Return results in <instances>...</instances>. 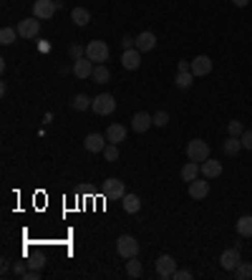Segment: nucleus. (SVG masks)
I'll use <instances>...</instances> for the list:
<instances>
[{
  "mask_svg": "<svg viewBox=\"0 0 252 280\" xmlns=\"http://www.w3.org/2000/svg\"><path fill=\"white\" fill-rule=\"evenodd\" d=\"M106 134H88L86 139H83V146H86V151H91V154H104V149H106Z\"/></svg>",
  "mask_w": 252,
  "mask_h": 280,
  "instance_id": "9d476101",
  "label": "nucleus"
},
{
  "mask_svg": "<svg viewBox=\"0 0 252 280\" xmlns=\"http://www.w3.org/2000/svg\"><path fill=\"white\" fill-rule=\"evenodd\" d=\"M101 195H104V200H111V202H119L121 197L126 195V187L121 179H116V177H111V179H106L104 182V187H101Z\"/></svg>",
  "mask_w": 252,
  "mask_h": 280,
  "instance_id": "f03ea898",
  "label": "nucleus"
},
{
  "mask_svg": "<svg viewBox=\"0 0 252 280\" xmlns=\"http://www.w3.org/2000/svg\"><path fill=\"white\" fill-rule=\"evenodd\" d=\"M126 275H129V278H139V275H141V263H139L136 258H129V260H126Z\"/></svg>",
  "mask_w": 252,
  "mask_h": 280,
  "instance_id": "cd10ccee",
  "label": "nucleus"
},
{
  "mask_svg": "<svg viewBox=\"0 0 252 280\" xmlns=\"http://www.w3.org/2000/svg\"><path fill=\"white\" fill-rule=\"evenodd\" d=\"M192 73H194V78L209 76V73H212V58H209V56H197V58L192 61Z\"/></svg>",
  "mask_w": 252,
  "mask_h": 280,
  "instance_id": "ddd939ff",
  "label": "nucleus"
},
{
  "mask_svg": "<svg viewBox=\"0 0 252 280\" xmlns=\"http://www.w3.org/2000/svg\"><path fill=\"white\" fill-rule=\"evenodd\" d=\"M56 10H58L56 0H36V3H33V15H36L38 20H51V18L56 15Z\"/></svg>",
  "mask_w": 252,
  "mask_h": 280,
  "instance_id": "0eeeda50",
  "label": "nucleus"
},
{
  "mask_svg": "<svg viewBox=\"0 0 252 280\" xmlns=\"http://www.w3.org/2000/svg\"><path fill=\"white\" fill-rule=\"evenodd\" d=\"M93 69H96V66H93V61H91V58H86V56H83V58H78V61H73V76H76V78H91Z\"/></svg>",
  "mask_w": 252,
  "mask_h": 280,
  "instance_id": "4468645a",
  "label": "nucleus"
},
{
  "mask_svg": "<svg viewBox=\"0 0 252 280\" xmlns=\"http://www.w3.org/2000/svg\"><path fill=\"white\" fill-rule=\"evenodd\" d=\"M240 149H242V139H240V137H227L225 144H222V151H225L227 157H237Z\"/></svg>",
  "mask_w": 252,
  "mask_h": 280,
  "instance_id": "412c9836",
  "label": "nucleus"
},
{
  "mask_svg": "<svg viewBox=\"0 0 252 280\" xmlns=\"http://www.w3.org/2000/svg\"><path fill=\"white\" fill-rule=\"evenodd\" d=\"M104 159H106V162H116V159H119V144H106Z\"/></svg>",
  "mask_w": 252,
  "mask_h": 280,
  "instance_id": "c756f323",
  "label": "nucleus"
},
{
  "mask_svg": "<svg viewBox=\"0 0 252 280\" xmlns=\"http://www.w3.org/2000/svg\"><path fill=\"white\" fill-rule=\"evenodd\" d=\"M28 268H30V270H41V268H43V258H41V255L33 258V260L28 263Z\"/></svg>",
  "mask_w": 252,
  "mask_h": 280,
  "instance_id": "f704fd0d",
  "label": "nucleus"
},
{
  "mask_svg": "<svg viewBox=\"0 0 252 280\" xmlns=\"http://www.w3.org/2000/svg\"><path fill=\"white\" fill-rule=\"evenodd\" d=\"M174 270H177V263H174L172 255H159V258H156V275H159L162 280L172 278Z\"/></svg>",
  "mask_w": 252,
  "mask_h": 280,
  "instance_id": "6e6552de",
  "label": "nucleus"
},
{
  "mask_svg": "<svg viewBox=\"0 0 252 280\" xmlns=\"http://www.w3.org/2000/svg\"><path fill=\"white\" fill-rule=\"evenodd\" d=\"M179 71H192V64L189 61H179Z\"/></svg>",
  "mask_w": 252,
  "mask_h": 280,
  "instance_id": "58836bf2",
  "label": "nucleus"
},
{
  "mask_svg": "<svg viewBox=\"0 0 252 280\" xmlns=\"http://www.w3.org/2000/svg\"><path fill=\"white\" fill-rule=\"evenodd\" d=\"M202 174H204L207 179H217V177L222 174V164H219L217 159H207V162H202Z\"/></svg>",
  "mask_w": 252,
  "mask_h": 280,
  "instance_id": "f3484780",
  "label": "nucleus"
},
{
  "mask_svg": "<svg viewBox=\"0 0 252 280\" xmlns=\"http://www.w3.org/2000/svg\"><path fill=\"white\" fill-rule=\"evenodd\" d=\"M121 202H124V210H126V212H131V214L141 210V200H139L136 195H129V192H126L124 197H121Z\"/></svg>",
  "mask_w": 252,
  "mask_h": 280,
  "instance_id": "393cba45",
  "label": "nucleus"
},
{
  "mask_svg": "<svg viewBox=\"0 0 252 280\" xmlns=\"http://www.w3.org/2000/svg\"><path fill=\"white\" fill-rule=\"evenodd\" d=\"M207 195H209V182H204V179H199V177H197L194 182H189V197H192V200L199 202V200H204Z\"/></svg>",
  "mask_w": 252,
  "mask_h": 280,
  "instance_id": "dca6fc26",
  "label": "nucleus"
},
{
  "mask_svg": "<svg viewBox=\"0 0 252 280\" xmlns=\"http://www.w3.org/2000/svg\"><path fill=\"white\" fill-rule=\"evenodd\" d=\"M23 278H25V280H38V278H41V270H28Z\"/></svg>",
  "mask_w": 252,
  "mask_h": 280,
  "instance_id": "4c0bfd02",
  "label": "nucleus"
},
{
  "mask_svg": "<svg viewBox=\"0 0 252 280\" xmlns=\"http://www.w3.org/2000/svg\"><path fill=\"white\" fill-rule=\"evenodd\" d=\"M121 66H124L126 71H136L141 66V51H139V48L124 51V53H121Z\"/></svg>",
  "mask_w": 252,
  "mask_h": 280,
  "instance_id": "f8f14e48",
  "label": "nucleus"
},
{
  "mask_svg": "<svg viewBox=\"0 0 252 280\" xmlns=\"http://www.w3.org/2000/svg\"><path fill=\"white\" fill-rule=\"evenodd\" d=\"M151 127H154V116H151V114H146V111H136V114H134L131 129H134L136 134H144V132H149Z\"/></svg>",
  "mask_w": 252,
  "mask_h": 280,
  "instance_id": "1a4fd4ad",
  "label": "nucleus"
},
{
  "mask_svg": "<svg viewBox=\"0 0 252 280\" xmlns=\"http://www.w3.org/2000/svg\"><path fill=\"white\" fill-rule=\"evenodd\" d=\"M13 273H15L18 278H23V275H25V268H23V263H15V268H13Z\"/></svg>",
  "mask_w": 252,
  "mask_h": 280,
  "instance_id": "e433bc0d",
  "label": "nucleus"
},
{
  "mask_svg": "<svg viewBox=\"0 0 252 280\" xmlns=\"http://www.w3.org/2000/svg\"><path fill=\"white\" fill-rule=\"evenodd\" d=\"M116 253L129 260V258H136L139 255V242H136V237H131V235H121L119 240H116Z\"/></svg>",
  "mask_w": 252,
  "mask_h": 280,
  "instance_id": "20e7f679",
  "label": "nucleus"
},
{
  "mask_svg": "<svg viewBox=\"0 0 252 280\" xmlns=\"http://www.w3.org/2000/svg\"><path fill=\"white\" fill-rule=\"evenodd\" d=\"M240 139H242V149H250L252 151V129H245V134Z\"/></svg>",
  "mask_w": 252,
  "mask_h": 280,
  "instance_id": "72a5a7b5",
  "label": "nucleus"
},
{
  "mask_svg": "<svg viewBox=\"0 0 252 280\" xmlns=\"http://www.w3.org/2000/svg\"><path fill=\"white\" fill-rule=\"evenodd\" d=\"M192 81H194V73H192V71H179L177 78H174V83H177L179 88H189Z\"/></svg>",
  "mask_w": 252,
  "mask_h": 280,
  "instance_id": "bb28decb",
  "label": "nucleus"
},
{
  "mask_svg": "<svg viewBox=\"0 0 252 280\" xmlns=\"http://www.w3.org/2000/svg\"><path fill=\"white\" fill-rule=\"evenodd\" d=\"M91 104H93V99H88L86 94H78V96L71 99V109L73 111H86V109H91Z\"/></svg>",
  "mask_w": 252,
  "mask_h": 280,
  "instance_id": "4be33fe9",
  "label": "nucleus"
},
{
  "mask_svg": "<svg viewBox=\"0 0 252 280\" xmlns=\"http://www.w3.org/2000/svg\"><path fill=\"white\" fill-rule=\"evenodd\" d=\"M86 58H91L93 64H104L109 61V46L104 41H91L86 46Z\"/></svg>",
  "mask_w": 252,
  "mask_h": 280,
  "instance_id": "423d86ee",
  "label": "nucleus"
},
{
  "mask_svg": "<svg viewBox=\"0 0 252 280\" xmlns=\"http://www.w3.org/2000/svg\"><path fill=\"white\" fill-rule=\"evenodd\" d=\"M91 111L99 114V116H109V114L116 111V99L111 94H99L93 99V104H91Z\"/></svg>",
  "mask_w": 252,
  "mask_h": 280,
  "instance_id": "f257e3e1",
  "label": "nucleus"
},
{
  "mask_svg": "<svg viewBox=\"0 0 252 280\" xmlns=\"http://www.w3.org/2000/svg\"><path fill=\"white\" fill-rule=\"evenodd\" d=\"M151 116H154V127H159V129L169 124V114H167V111H156V114H151Z\"/></svg>",
  "mask_w": 252,
  "mask_h": 280,
  "instance_id": "2f4dec72",
  "label": "nucleus"
},
{
  "mask_svg": "<svg viewBox=\"0 0 252 280\" xmlns=\"http://www.w3.org/2000/svg\"><path fill=\"white\" fill-rule=\"evenodd\" d=\"M56 5H58V8H61V5H63V0H56Z\"/></svg>",
  "mask_w": 252,
  "mask_h": 280,
  "instance_id": "a19ab883",
  "label": "nucleus"
},
{
  "mask_svg": "<svg viewBox=\"0 0 252 280\" xmlns=\"http://www.w3.org/2000/svg\"><path fill=\"white\" fill-rule=\"evenodd\" d=\"M106 139H109V144L124 141L126 139V127H121V124H111V127L106 129Z\"/></svg>",
  "mask_w": 252,
  "mask_h": 280,
  "instance_id": "a211bd4d",
  "label": "nucleus"
},
{
  "mask_svg": "<svg viewBox=\"0 0 252 280\" xmlns=\"http://www.w3.org/2000/svg\"><path fill=\"white\" fill-rule=\"evenodd\" d=\"M232 3H235V5H237V8H245V5H247V3H250V0H232Z\"/></svg>",
  "mask_w": 252,
  "mask_h": 280,
  "instance_id": "ea45409f",
  "label": "nucleus"
},
{
  "mask_svg": "<svg viewBox=\"0 0 252 280\" xmlns=\"http://www.w3.org/2000/svg\"><path fill=\"white\" fill-rule=\"evenodd\" d=\"M199 174H202V164H197V162H187L182 167V179L184 182H194Z\"/></svg>",
  "mask_w": 252,
  "mask_h": 280,
  "instance_id": "6ab92c4d",
  "label": "nucleus"
},
{
  "mask_svg": "<svg viewBox=\"0 0 252 280\" xmlns=\"http://www.w3.org/2000/svg\"><path fill=\"white\" fill-rule=\"evenodd\" d=\"M15 38H20V36H18V28H3V30H0V43H3V46L15 43Z\"/></svg>",
  "mask_w": 252,
  "mask_h": 280,
  "instance_id": "a878e982",
  "label": "nucleus"
},
{
  "mask_svg": "<svg viewBox=\"0 0 252 280\" xmlns=\"http://www.w3.org/2000/svg\"><path fill=\"white\" fill-rule=\"evenodd\" d=\"M172 278H177V280H192V273L189 270H174V275Z\"/></svg>",
  "mask_w": 252,
  "mask_h": 280,
  "instance_id": "c9c22d12",
  "label": "nucleus"
},
{
  "mask_svg": "<svg viewBox=\"0 0 252 280\" xmlns=\"http://www.w3.org/2000/svg\"><path fill=\"white\" fill-rule=\"evenodd\" d=\"M237 235H242V237H252V217H250V214H242V217L237 220Z\"/></svg>",
  "mask_w": 252,
  "mask_h": 280,
  "instance_id": "5701e85b",
  "label": "nucleus"
},
{
  "mask_svg": "<svg viewBox=\"0 0 252 280\" xmlns=\"http://www.w3.org/2000/svg\"><path fill=\"white\" fill-rule=\"evenodd\" d=\"M41 33V20L33 15V18H23V20H18V36L20 38H25V41H30V38H36Z\"/></svg>",
  "mask_w": 252,
  "mask_h": 280,
  "instance_id": "39448f33",
  "label": "nucleus"
},
{
  "mask_svg": "<svg viewBox=\"0 0 252 280\" xmlns=\"http://www.w3.org/2000/svg\"><path fill=\"white\" fill-rule=\"evenodd\" d=\"M227 132H230V137H242V134H245V127H242V121L235 119V121L227 124Z\"/></svg>",
  "mask_w": 252,
  "mask_h": 280,
  "instance_id": "7c9ffc66",
  "label": "nucleus"
},
{
  "mask_svg": "<svg viewBox=\"0 0 252 280\" xmlns=\"http://www.w3.org/2000/svg\"><path fill=\"white\" fill-rule=\"evenodd\" d=\"M232 273H235V278L237 280H250L252 278V265L250 263H240Z\"/></svg>",
  "mask_w": 252,
  "mask_h": 280,
  "instance_id": "c85d7f7f",
  "label": "nucleus"
},
{
  "mask_svg": "<svg viewBox=\"0 0 252 280\" xmlns=\"http://www.w3.org/2000/svg\"><path fill=\"white\" fill-rule=\"evenodd\" d=\"M68 56H71L73 61H78V58H83V56H86V48H81V46L76 43V46H71V48H68Z\"/></svg>",
  "mask_w": 252,
  "mask_h": 280,
  "instance_id": "473e14b6",
  "label": "nucleus"
},
{
  "mask_svg": "<svg viewBox=\"0 0 252 280\" xmlns=\"http://www.w3.org/2000/svg\"><path fill=\"white\" fill-rule=\"evenodd\" d=\"M71 20H73L78 28H83V25L91 23V13H88L86 8H73V10H71Z\"/></svg>",
  "mask_w": 252,
  "mask_h": 280,
  "instance_id": "aec40b11",
  "label": "nucleus"
},
{
  "mask_svg": "<svg viewBox=\"0 0 252 280\" xmlns=\"http://www.w3.org/2000/svg\"><path fill=\"white\" fill-rule=\"evenodd\" d=\"M187 157H189V162H197V164L207 162L209 159V144L202 139H192L187 144Z\"/></svg>",
  "mask_w": 252,
  "mask_h": 280,
  "instance_id": "7ed1b4c3",
  "label": "nucleus"
},
{
  "mask_svg": "<svg viewBox=\"0 0 252 280\" xmlns=\"http://www.w3.org/2000/svg\"><path fill=\"white\" fill-rule=\"evenodd\" d=\"M91 78L96 81V83H109V78H111V71L106 69L104 64H96V69L91 73Z\"/></svg>",
  "mask_w": 252,
  "mask_h": 280,
  "instance_id": "b1692460",
  "label": "nucleus"
},
{
  "mask_svg": "<svg viewBox=\"0 0 252 280\" xmlns=\"http://www.w3.org/2000/svg\"><path fill=\"white\" fill-rule=\"evenodd\" d=\"M136 48H139L141 53H149V51H154V48H156V36H154L151 30H144V33H139V36H136Z\"/></svg>",
  "mask_w": 252,
  "mask_h": 280,
  "instance_id": "2eb2a0df",
  "label": "nucleus"
},
{
  "mask_svg": "<svg viewBox=\"0 0 252 280\" xmlns=\"http://www.w3.org/2000/svg\"><path fill=\"white\" fill-rule=\"evenodd\" d=\"M240 263H242V258H240V250H237V247H230V250H225V253L219 255V265H222L225 270H235Z\"/></svg>",
  "mask_w": 252,
  "mask_h": 280,
  "instance_id": "9b49d317",
  "label": "nucleus"
}]
</instances>
